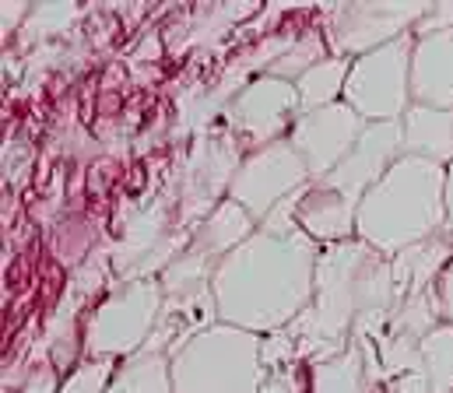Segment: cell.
<instances>
[{
  "label": "cell",
  "mask_w": 453,
  "mask_h": 393,
  "mask_svg": "<svg viewBox=\"0 0 453 393\" xmlns=\"http://www.w3.org/2000/svg\"><path fill=\"white\" fill-rule=\"evenodd\" d=\"M310 393H380V383L369 373L362 344H351L327 362L310 366Z\"/></svg>",
  "instance_id": "cell-16"
},
{
  "label": "cell",
  "mask_w": 453,
  "mask_h": 393,
  "mask_svg": "<svg viewBox=\"0 0 453 393\" xmlns=\"http://www.w3.org/2000/svg\"><path fill=\"white\" fill-rule=\"evenodd\" d=\"M260 393H310V366H306V373H303V362L271 373V380L264 383Z\"/></svg>",
  "instance_id": "cell-23"
},
{
  "label": "cell",
  "mask_w": 453,
  "mask_h": 393,
  "mask_svg": "<svg viewBox=\"0 0 453 393\" xmlns=\"http://www.w3.org/2000/svg\"><path fill=\"white\" fill-rule=\"evenodd\" d=\"M253 236H257V218L242 204H235V200L226 197L204 222L194 225L187 250L197 253V257H204V261L222 263L232 250H239Z\"/></svg>",
  "instance_id": "cell-14"
},
{
  "label": "cell",
  "mask_w": 453,
  "mask_h": 393,
  "mask_svg": "<svg viewBox=\"0 0 453 393\" xmlns=\"http://www.w3.org/2000/svg\"><path fill=\"white\" fill-rule=\"evenodd\" d=\"M447 232L453 239V165H447Z\"/></svg>",
  "instance_id": "cell-28"
},
{
  "label": "cell",
  "mask_w": 453,
  "mask_h": 393,
  "mask_svg": "<svg viewBox=\"0 0 453 393\" xmlns=\"http://www.w3.org/2000/svg\"><path fill=\"white\" fill-rule=\"evenodd\" d=\"M81 14L78 4H32V14H28V25H25V35H32L35 42L42 39H53V35H64V28Z\"/></svg>",
  "instance_id": "cell-21"
},
{
  "label": "cell",
  "mask_w": 453,
  "mask_h": 393,
  "mask_svg": "<svg viewBox=\"0 0 453 393\" xmlns=\"http://www.w3.org/2000/svg\"><path fill=\"white\" fill-rule=\"evenodd\" d=\"M327 46L341 60H358L380 46L397 42L401 35H411L418 21L429 14L433 4L418 0H394V4H320Z\"/></svg>",
  "instance_id": "cell-7"
},
{
  "label": "cell",
  "mask_w": 453,
  "mask_h": 393,
  "mask_svg": "<svg viewBox=\"0 0 453 393\" xmlns=\"http://www.w3.org/2000/svg\"><path fill=\"white\" fill-rule=\"evenodd\" d=\"M116 376V359H92L81 369H74L60 393H106Z\"/></svg>",
  "instance_id": "cell-22"
},
{
  "label": "cell",
  "mask_w": 453,
  "mask_h": 393,
  "mask_svg": "<svg viewBox=\"0 0 453 393\" xmlns=\"http://www.w3.org/2000/svg\"><path fill=\"white\" fill-rule=\"evenodd\" d=\"M411 53L415 32L351 60L344 102L365 124H401L411 110Z\"/></svg>",
  "instance_id": "cell-6"
},
{
  "label": "cell",
  "mask_w": 453,
  "mask_h": 393,
  "mask_svg": "<svg viewBox=\"0 0 453 393\" xmlns=\"http://www.w3.org/2000/svg\"><path fill=\"white\" fill-rule=\"evenodd\" d=\"M327 42L320 39V35H299L296 42H292V49L267 71V74H274V78H285V81H299L310 67H317V64H324L327 57Z\"/></svg>",
  "instance_id": "cell-20"
},
{
  "label": "cell",
  "mask_w": 453,
  "mask_h": 393,
  "mask_svg": "<svg viewBox=\"0 0 453 393\" xmlns=\"http://www.w3.org/2000/svg\"><path fill=\"white\" fill-rule=\"evenodd\" d=\"M348 74H351V60H341V57H327L324 64L310 67L296 81V88H299V110L303 113H313V110L334 106L338 95H344Z\"/></svg>",
  "instance_id": "cell-18"
},
{
  "label": "cell",
  "mask_w": 453,
  "mask_h": 393,
  "mask_svg": "<svg viewBox=\"0 0 453 393\" xmlns=\"http://www.w3.org/2000/svg\"><path fill=\"white\" fill-rule=\"evenodd\" d=\"M447 232V165L401 155L365 193L355 236L383 257Z\"/></svg>",
  "instance_id": "cell-2"
},
{
  "label": "cell",
  "mask_w": 453,
  "mask_h": 393,
  "mask_svg": "<svg viewBox=\"0 0 453 393\" xmlns=\"http://www.w3.org/2000/svg\"><path fill=\"white\" fill-rule=\"evenodd\" d=\"M320 246L303 232H257L219 263L211 295L219 320L250 334H278L313 302Z\"/></svg>",
  "instance_id": "cell-1"
},
{
  "label": "cell",
  "mask_w": 453,
  "mask_h": 393,
  "mask_svg": "<svg viewBox=\"0 0 453 393\" xmlns=\"http://www.w3.org/2000/svg\"><path fill=\"white\" fill-rule=\"evenodd\" d=\"M239 140L235 133H204L197 140V147L190 151L187 172H183V208L180 218L183 222H204L222 200V193H228L232 176L239 172Z\"/></svg>",
  "instance_id": "cell-11"
},
{
  "label": "cell",
  "mask_w": 453,
  "mask_h": 393,
  "mask_svg": "<svg viewBox=\"0 0 453 393\" xmlns=\"http://www.w3.org/2000/svg\"><path fill=\"white\" fill-rule=\"evenodd\" d=\"M299 88L296 81L264 74L257 81H250L228 106V127L250 144H274L285 140L281 133H288L299 120Z\"/></svg>",
  "instance_id": "cell-9"
},
{
  "label": "cell",
  "mask_w": 453,
  "mask_h": 393,
  "mask_svg": "<svg viewBox=\"0 0 453 393\" xmlns=\"http://www.w3.org/2000/svg\"><path fill=\"white\" fill-rule=\"evenodd\" d=\"M310 183H313V176H310L306 162L299 158V151L285 137V140H274L267 147H257L253 155L242 158L239 172L232 176L228 200L242 204L257 222H264L281 200L296 197Z\"/></svg>",
  "instance_id": "cell-8"
},
{
  "label": "cell",
  "mask_w": 453,
  "mask_h": 393,
  "mask_svg": "<svg viewBox=\"0 0 453 393\" xmlns=\"http://www.w3.org/2000/svg\"><path fill=\"white\" fill-rule=\"evenodd\" d=\"M390 393H429V380L422 373H408L390 383Z\"/></svg>",
  "instance_id": "cell-27"
},
{
  "label": "cell",
  "mask_w": 453,
  "mask_h": 393,
  "mask_svg": "<svg viewBox=\"0 0 453 393\" xmlns=\"http://www.w3.org/2000/svg\"><path fill=\"white\" fill-rule=\"evenodd\" d=\"M401 131H404V155L453 165V110L411 106L401 120Z\"/></svg>",
  "instance_id": "cell-15"
},
{
  "label": "cell",
  "mask_w": 453,
  "mask_h": 393,
  "mask_svg": "<svg viewBox=\"0 0 453 393\" xmlns=\"http://www.w3.org/2000/svg\"><path fill=\"white\" fill-rule=\"evenodd\" d=\"M418 373L429 380V393H453V327L440 323L422 341V366Z\"/></svg>",
  "instance_id": "cell-19"
},
{
  "label": "cell",
  "mask_w": 453,
  "mask_h": 393,
  "mask_svg": "<svg viewBox=\"0 0 453 393\" xmlns=\"http://www.w3.org/2000/svg\"><path fill=\"white\" fill-rule=\"evenodd\" d=\"M165 306L158 277L130 281L110 291L88 316L85 351L92 359H130L144 351L148 337L158 327V313Z\"/></svg>",
  "instance_id": "cell-5"
},
{
  "label": "cell",
  "mask_w": 453,
  "mask_h": 393,
  "mask_svg": "<svg viewBox=\"0 0 453 393\" xmlns=\"http://www.w3.org/2000/svg\"><path fill=\"white\" fill-rule=\"evenodd\" d=\"M404 155L401 124H369L351 155L324 179H313L296 197L299 229L320 246L355 239V222L365 193L387 176V169Z\"/></svg>",
  "instance_id": "cell-3"
},
{
  "label": "cell",
  "mask_w": 453,
  "mask_h": 393,
  "mask_svg": "<svg viewBox=\"0 0 453 393\" xmlns=\"http://www.w3.org/2000/svg\"><path fill=\"white\" fill-rule=\"evenodd\" d=\"M106 393H176L173 390V359L165 351H137L116 369Z\"/></svg>",
  "instance_id": "cell-17"
},
{
  "label": "cell",
  "mask_w": 453,
  "mask_h": 393,
  "mask_svg": "<svg viewBox=\"0 0 453 393\" xmlns=\"http://www.w3.org/2000/svg\"><path fill=\"white\" fill-rule=\"evenodd\" d=\"M411 106L453 110V28L415 39V53H411Z\"/></svg>",
  "instance_id": "cell-12"
},
{
  "label": "cell",
  "mask_w": 453,
  "mask_h": 393,
  "mask_svg": "<svg viewBox=\"0 0 453 393\" xmlns=\"http://www.w3.org/2000/svg\"><path fill=\"white\" fill-rule=\"evenodd\" d=\"M450 263H453L450 232H440V236H433V239H426V243H415V246L401 250L397 257H390L397 302H404V299H411V295L433 291Z\"/></svg>",
  "instance_id": "cell-13"
},
{
  "label": "cell",
  "mask_w": 453,
  "mask_h": 393,
  "mask_svg": "<svg viewBox=\"0 0 453 393\" xmlns=\"http://www.w3.org/2000/svg\"><path fill=\"white\" fill-rule=\"evenodd\" d=\"M0 7H4V21H0V28H4V39H11V35L18 32V25L28 21L32 4H25V0H4Z\"/></svg>",
  "instance_id": "cell-24"
},
{
  "label": "cell",
  "mask_w": 453,
  "mask_h": 393,
  "mask_svg": "<svg viewBox=\"0 0 453 393\" xmlns=\"http://www.w3.org/2000/svg\"><path fill=\"white\" fill-rule=\"evenodd\" d=\"M267 380L264 337L228 323H215L173 355L176 393H260Z\"/></svg>",
  "instance_id": "cell-4"
},
{
  "label": "cell",
  "mask_w": 453,
  "mask_h": 393,
  "mask_svg": "<svg viewBox=\"0 0 453 393\" xmlns=\"http://www.w3.org/2000/svg\"><path fill=\"white\" fill-rule=\"evenodd\" d=\"M14 393H60L57 390V369L53 366H39L35 373H28L25 387Z\"/></svg>",
  "instance_id": "cell-25"
},
{
  "label": "cell",
  "mask_w": 453,
  "mask_h": 393,
  "mask_svg": "<svg viewBox=\"0 0 453 393\" xmlns=\"http://www.w3.org/2000/svg\"><path fill=\"white\" fill-rule=\"evenodd\" d=\"M436 295H440V306H443V323L453 327V263L443 270V277L436 284Z\"/></svg>",
  "instance_id": "cell-26"
},
{
  "label": "cell",
  "mask_w": 453,
  "mask_h": 393,
  "mask_svg": "<svg viewBox=\"0 0 453 393\" xmlns=\"http://www.w3.org/2000/svg\"><path fill=\"white\" fill-rule=\"evenodd\" d=\"M365 127L369 124L348 102H334V106H324L313 113H299L296 127L288 131V144L306 162L310 176L324 179L351 155V147L358 144Z\"/></svg>",
  "instance_id": "cell-10"
}]
</instances>
